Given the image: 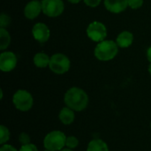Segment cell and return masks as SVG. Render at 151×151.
I'll list each match as a JSON object with an SVG mask.
<instances>
[{
    "label": "cell",
    "instance_id": "obj_15",
    "mask_svg": "<svg viewBox=\"0 0 151 151\" xmlns=\"http://www.w3.org/2000/svg\"><path fill=\"white\" fill-rule=\"evenodd\" d=\"M50 60V58L46 53H43V52H39L35 54L33 59L35 65L39 68H45L49 66Z\"/></svg>",
    "mask_w": 151,
    "mask_h": 151
},
{
    "label": "cell",
    "instance_id": "obj_6",
    "mask_svg": "<svg viewBox=\"0 0 151 151\" xmlns=\"http://www.w3.org/2000/svg\"><path fill=\"white\" fill-rule=\"evenodd\" d=\"M65 4L62 0H42V12L51 18L61 15L64 12Z\"/></svg>",
    "mask_w": 151,
    "mask_h": 151
},
{
    "label": "cell",
    "instance_id": "obj_4",
    "mask_svg": "<svg viewBox=\"0 0 151 151\" xmlns=\"http://www.w3.org/2000/svg\"><path fill=\"white\" fill-rule=\"evenodd\" d=\"M12 103L17 110L20 111H28L33 107L34 99L28 91L19 89L12 96Z\"/></svg>",
    "mask_w": 151,
    "mask_h": 151
},
{
    "label": "cell",
    "instance_id": "obj_17",
    "mask_svg": "<svg viewBox=\"0 0 151 151\" xmlns=\"http://www.w3.org/2000/svg\"><path fill=\"white\" fill-rule=\"evenodd\" d=\"M10 139V131L9 129L4 126V125H1L0 126V143L3 145V144H5Z\"/></svg>",
    "mask_w": 151,
    "mask_h": 151
},
{
    "label": "cell",
    "instance_id": "obj_2",
    "mask_svg": "<svg viewBox=\"0 0 151 151\" xmlns=\"http://www.w3.org/2000/svg\"><path fill=\"white\" fill-rule=\"evenodd\" d=\"M119 52V46L116 42L104 40L96 46L95 57L101 61H110L113 59Z\"/></svg>",
    "mask_w": 151,
    "mask_h": 151
},
{
    "label": "cell",
    "instance_id": "obj_14",
    "mask_svg": "<svg viewBox=\"0 0 151 151\" xmlns=\"http://www.w3.org/2000/svg\"><path fill=\"white\" fill-rule=\"evenodd\" d=\"M87 151H109L108 145L101 139H94L89 142Z\"/></svg>",
    "mask_w": 151,
    "mask_h": 151
},
{
    "label": "cell",
    "instance_id": "obj_7",
    "mask_svg": "<svg viewBox=\"0 0 151 151\" xmlns=\"http://www.w3.org/2000/svg\"><path fill=\"white\" fill-rule=\"evenodd\" d=\"M87 35L90 40L100 42L105 40L107 36V28L102 22L94 21L88 25L87 28Z\"/></svg>",
    "mask_w": 151,
    "mask_h": 151
},
{
    "label": "cell",
    "instance_id": "obj_8",
    "mask_svg": "<svg viewBox=\"0 0 151 151\" xmlns=\"http://www.w3.org/2000/svg\"><path fill=\"white\" fill-rule=\"evenodd\" d=\"M17 65V57L12 51H4L0 55V70L4 73L12 71Z\"/></svg>",
    "mask_w": 151,
    "mask_h": 151
},
{
    "label": "cell",
    "instance_id": "obj_21",
    "mask_svg": "<svg viewBox=\"0 0 151 151\" xmlns=\"http://www.w3.org/2000/svg\"><path fill=\"white\" fill-rule=\"evenodd\" d=\"M142 4L143 0H128V6L132 9H139Z\"/></svg>",
    "mask_w": 151,
    "mask_h": 151
},
{
    "label": "cell",
    "instance_id": "obj_18",
    "mask_svg": "<svg viewBox=\"0 0 151 151\" xmlns=\"http://www.w3.org/2000/svg\"><path fill=\"white\" fill-rule=\"evenodd\" d=\"M79 145V141L78 139L73 136V135H71V136H68L66 137V142H65V146L69 149H75L76 147H78Z\"/></svg>",
    "mask_w": 151,
    "mask_h": 151
},
{
    "label": "cell",
    "instance_id": "obj_20",
    "mask_svg": "<svg viewBox=\"0 0 151 151\" xmlns=\"http://www.w3.org/2000/svg\"><path fill=\"white\" fill-rule=\"evenodd\" d=\"M19 142L22 145L28 144V143H30V136L27 133H24L23 132V133H21L19 135Z\"/></svg>",
    "mask_w": 151,
    "mask_h": 151
},
{
    "label": "cell",
    "instance_id": "obj_16",
    "mask_svg": "<svg viewBox=\"0 0 151 151\" xmlns=\"http://www.w3.org/2000/svg\"><path fill=\"white\" fill-rule=\"evenodd\" d=\"M11 42V36L5 28H0V50H4Z\"/></svg>",
    "mask_w": 151,
    "mask_h": 151
},
{
    "label": "cell",
    "instance_id": "obj_12",
    "mask_svg": "<svg viewBox=\"0 0 151 151\" xmlns=\"http://www.w3.org/2000/svg\"><path fill=\"white\" fill-rule=\"evenodd\" d=\"M133 42H134V35L129 31L121 32L116 39V42L118 46L120 48H128L132 45Z\"/></svg>",
    "mask_w": 151,
    "mask_h": 151
},
{
    "label": "cell",
    "instance_id": "obj_24",
    "mask_svg": "<svg viewBox=\"0 0 151 151\" xmlns=\"http://www.w3.org/2000/svg\"><path fill=\"white\" fill-rule=\"evenodd\" d=\"M0 151H19L17 150L14 147L9 144H3L0 148Z\"/></svg>",
    "mask_w": 151,
    "mask_h": 151
},
{
    "label": "cell",
    "instance_id": "obj_22",
    "mask_svg": "<svg viewBox=\"0 0 151 151\" xmlns=\"http://www.w3.org/2000/svg\"><path fill=\"white\" fill-rule=\"evenodd\" d=\"M19 151H38V149L33 143H28L26 145H22Z\"/></svg>",
    "mask_w": 151,
    "mask_h": 151
},
{
    "label": "cell",
    "instance_id": "obj_25",
    "mask_svg": "<svg viewBox=\"0 0 151 151\" xmlns=\"http://www.w3.org/2000/svg\"><path fill=\"white\" fill-rule=\"evenodd\" d=\"M147 58H148V60L151 63V46L148 49V50H147Z\"/></svg>",
    "mask_w": 151,
    "mask_h": 151
},
{
    "label": "cell",
    "instance_id": "obj_30",
    "mask_svg": "<svg viewBox=\"0 0 151 151\" xmlns=\"http://www.w3.org/2000/svg\"><path fill=\"white\" fill-rule=\"evenodd\" d=\"M150 127H151V123H150Z\"/></svg>",
    "mask_w": 151,
    "mask_h": 151
},
{
    "label": "cell",
    "instance_id": "obj_11",
    "mask_svg": "<svg viewBox=\"0 0 151 151\" xmlns=\"http://www.w3.org/2000/svg\"><path fill=\"white\" fill-rule=\"evenodd\" d=\"M105 8L112 13H120L128 6V0H104Z\"/></svg>",
    "mask_w": 151,
    "mask_h": 151
},
{
    "label": "cell",
    "instance_id": "obj_13",
    "mask_svg": "<svg viewBox=\"0 0 151 151\" xmlns=\"http://www.w3.org/2000/svg\"><path fill=\"white\" fill-rule=\"evenodd\" d=\"M58 118H59V120L64 125H65V126L71 125V124H73V122L74 121V119H75L74 111L67 106L64 107L61 109V111L58 114Z\"/></svg>",
    "mask_w": 151,
    "mask_h": 151
},
{
    "label": "cell",
    "instance_id": "obj_29",
    "mask_svg": "<svg viewBox=\"0 0 151 151\" xmlns=\"http://www.w3.org/2000/svg\"><path fill=\"white\" fill-rule=\"evenodd\" d=\"M44 151H51V150H45Z\"/></svg>",
    "mask_w": 151,
    "mask_h": 151
},
{
    "label": "cell",
    "instance_id": "obj_1",
    "mask_svg": "<svg viewBox=\"0 0 151 151\" xmlns=\"http://www.w3.org/2000/svg\"><path fill=\"white\" fill-rule=\"evenodd\" d=\"M64 101L67 107L75 111H81L88 104V96L83 89L73 87L65 92Z\"/></svg>",
    "mask_w": 151,
    "mask_h": 151
},
{
    "label": "cell",
    "instance_id": "obj_10",
    "mask_svg": "<svg viewBox=\"0 0 151 151\" xmlns=\"http://www.w3.org/2000/svg\"><path fill=\"white\" fill-rule=\"evenodd\" d=\"M42 11V2L32 0L26 4L24 8V15L28 19H34L39 16Z\"/></svg>",
    "mask_w": 151,
    "mask_h": 151
},
{
    "label": "cell",
    "instance_id": "obj_28",
    "mask_svg": "<svg viewBox=\"0 0 151 151\" xmlns=\"http://www.w3.org/2000/svg\"><path fill=\"white\" fill-rule=\"evenodd\" d=\"M149 73H150L151 75V63L150 64V65H149Z\"/></svg>",
    "mask_w": 151,
    "mask_h": 151
},
{
    "label": "cell",
    "instance_id": "obj_19",
    "mask_svg": "<svg viewBox=\"0 0 151 151\" xmlns=\"http://www.w3.org/2000/svg\"><path fill=\"white\" fill-rule=\"evenodd\" d=\"M10 23H11V18L5 13H2L0 16V27L2 28H4Z\"/></svg>",
    "mask_w": 151,
    "mask_h": 151
},
{
    "label": "cell",
    "instance_id": "obj_27",
    "mask_svg": "<svg viewBox=\"0 0 151 151\" xmlns=\"http://www.w3.org/2000/svg\"><path fill=\"white\" fill-rule=\"evenodd\" d=\"M60 151H73V150H72V149L67 148V149H63V150H61Z\"/></svg>",
    "mask_w": 151,
    "mask_h": 151
},
{
    "label": "cell",
    "instance_id": "obj_3",
    "mask_svg": "<svg viewBox=\"0 0 151 151\" xmlns=\"http://www.w3.org/2000/svg\"><path fill=\"white\" fill-rule=\"evenodd\" d=\"M66 142V136L61 131H52L49 133L43 139V146L45 150L51 151H60L64 149Z\"/></svg>",
    "mask_w": 151,
    "mask_h": 151
},
{
    "label": "cell",
    "instance_id": "obj_23",
    "mask_svg": "<svg viewBox=\"0 0 151 151\" xmlns=\"http://www.w3.org/2000/svg\"><path fill=\"white\" fill-rule=\"evenodd\" d=\"M85 4L89 6V7H96L99 5V4L101 3V0H83Z\"/></svg>",
    "mask_w": 151,
    "mask_h": 151
},
{
    "label": "cell",
    "instance_id": "obj_5",
    "mask_svg": "<svg viewBox=\"0 0 151 151\" xmlns=\"http://www.w3.org/2000/svg\"><path fill=\"white\" fill-rule=\"evenodd\" d=\"M70 66V59L65 55L61 53H56L50 57L49 67L54 73L64 74L69 71Z\"/></svg>",
    "mask_w": 151,
    "mask_h": 151
},
{
    "label": "cell",
    "instance_id": "obj_26",
    "mask_svg": "<svg viewBox=\"0 0 151 151\" xmlns=\"http://www.w3.org/2000/svg\"><path fill=\"white\" fill-rule=\"evenodd\" d=\"M70 3H72V4H78V3H80L81 0H68Z\"/></svg>",
    "mask_w": 151,
    "mask_h": 151
},
{
    "label": "cell",
    "instance_id": "obj_9",
    "mask_svg": "<svg viewBox=\"0 0 151 151\" xmlns=\"http://www.w3.org/2000/svg\"><path fill=\"white\" fill-rule=\"evenodd\" d=\"M32 35L35 40H36L40 43H44L49 40L50 32L47 25L39 22L34 25L32 28Z\"/></svg>",
    "mask_w": 151,
    "mask_h": 151
}]
</instances>
